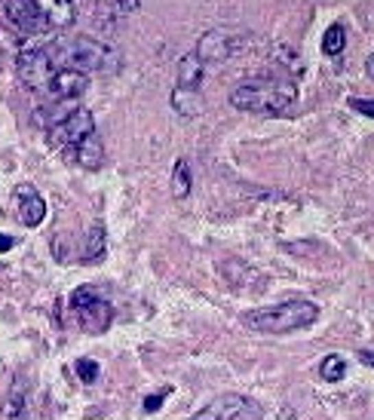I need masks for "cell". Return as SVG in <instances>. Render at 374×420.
Instances as JSON below:
<instances>
[{
	"label": "cell",
	"mask_w": 374,
	"mask_h": 420,
	"mask_svg": "<svg viewBox=\"0 0 374 420\" xmlns=\"http://www.w3.org/2000/svg\"><path fill=\"white\" fill-rule=\"evenodd\" d=\"M319 319V307L313 301H285V304L277 307H261V310H252L242 316L252 331L261 334H285V331H298V328H310Z\"/></svg>",
	"instance_id": "obj_3"
},
{
	"label": "cell",
	"mask_w": 374,
	"mask_h": 420,
	"mask_svg": "<svg viewBox=\"0 0 374 420\" xmlns=\"http://www.w3.org/2000/svg\"><path fill=\"white\" fill-rule=\"evenodd\" d=\"M350 104L353 110H356V114H365V117H374V102L371 98H350Z\"/></svg>",
	"instance_id": "obj_25"
},
{
	"label": "cell",
	"mask_w": 374,
	"mask_h": 420,
	"mask_svg": "<svg viewBox=\"0 0 374 420\" xmlns=\"http://www.w3.org/2000/svg\"><path fill=\"white\" fill-rule=\"evenodd\" d=\"M110 3H114L117 12H126V16H129V12H135L141 6V0H110Z\"/></svg>",
	"instance_id": "obj_26"
},
{
	"label": "cell",
	"mask_w": 374,
	"mask_h": 420,
	"mask_svg": "<svg viewBox=\"0 0 374 420\" xmlns=\"http://www.w3.org/2000/svg\"><path fill=\"white\" fill-rule=\"evenodd\" d=\"M202 77H206V65H202V58L196 56V52H187V56L178 62V80H175V86L190 89V93H200Z\"/></svg>",
	"instance_id": "obj_13"
},
{
	"label": "cell",
	"mask_w": 374,
	"mask_h": 420,
	"mask_svg": "<svg viewBox=\"0 0 374 420\" xmlns=\"http://www.w3.org/2000/svg\"><path fill=\"white\" fill-rule=\"evenodd\" d=\"M285 252L292 255H323L325 248L319 242H285Z\"/></svg>",
	"instance_id": "obj_23"
},
{
	"label": "cell",
	"mask_w": 374,
	"mask_h": 420,
	"mask_svg": "<svg viewBox=\"0 0 374 420\" xmlns=\"http://www.w3.org/2000/svg\"><path fill=\"white\" fill-rule=\"evenodd\" d=\"M0 3H3V10H6V19H10L19 31H25V34H47L49 31V25L43 22L34 0H0Z\"/></svg>",
	"instance_id": "obj_9"
},
{
	"label": "cell",
	"mask_w": 374,
	"mask_h": 420,
	"mask_svg": "<svg viewBox=\"0 0 374 420\" xmlns=\"http://www.w3.org/2000/svg\"><path fill=\"white\" fill-rule=\"evenodd\" d=\"M93 132H95L93 110L74 108L62 123H56V126L49 129V139H52V144H58V148H77V144L83 139H89Z\"/></svg>",
	"instance_id": "obj_7"
},
{
	"label": "cell",
	"mask_w": 374,
	"mask_h": 420,
	"mask_svg": "<svg viewBox=\"0 0 374 420\" xmlns=\"http://www.w3.org/2000/svg\"><path fill=\"white\" fill-rule=\"evenodd\" d=\"M47 56L49 62L56 65L58 71H80V74H89V71H114L120 65V56H117L114 47L108 43H98L93 37H65V40H52L47 43Z\"/></svg>",
	"instance_id": "obj_2"
},
{
	"label": "cell",
	"mask_w": 374,
	"mask_h": 420,
	"mask_svg": "<svg viewBox=\"0 0 374 420\" xmlns=\"http://www.w3.org/2000/svg\"><path fill=\"white\" fill-rule=\"evenodd\" d=\"M190 187H194V181H190V163L187 160H178L172 169V194L178 196V200H185L190 194Z\"/></svg>",
	"instance_id": "obj_20"
},
{
	"label": "cell",
	"mask_w": 374,
	"mask_h": 420,
	"mask_svg": "<svg viewBox=\"0 0 374 420\" xmlns=\"http://www.w3.org/2000/svg\"><path fill=\"white\" fill-rule=\"evenodd\" d=\"M233 49H236V43L231 40V34L215 28V31H206V34L200 37V43H196L194 52L202 58V65H206V62H221V58H227Z\"/></svg>",
	"instance_id": "obj_12"
},
{
	"label": "cell",
	"mask_w": 374,
	"mask_h": 420,
	"mask_svg": "<svg viewBox=\"0 0 374 420\" xmlns=\"http://www.w3.org/2000/svg\"><path fill=\"white\" fill-rule=\"evenodd\" d=\"M89 89V74H80V71H56L52 80L47 83L43 93L49 95V102H77L83 93Z\"/></svg>",
	"instance_id": "obj_8"
},
{
	"label": "cell",
	"mask_w": 374,
	"mask_h": 420,
	"mask_svg": "<svg viewBox=\"0 0 374 420\" xmlns=\"http://www.w3.org/2000/svg\"><path fill=\"white\" fill-rule=\"evenodd\" d=\"M74 163H80L83 169H98L104 163V148H102V139H98L95 132L74 148Z\"/></svg>",
	"instance_id": "obj_14"
},
{
	"label": "cell",
	"mask_w": 374,
	"mask_h": 420,
	"mask_svg": "<svg viewBox=\"0 0 374 420\" xmlns=\"http://www.w3.org/2000/svg\"><path fill=\"white\" fill-rule=\"evenodd\" d=\"M16 206H19V221L25 227H37L47 218V202L31 185H19L16 187Z\"/></svg>",
	"instance_id": "obj_10"
},
{
	"label": "cell",
	"mask_w": 374,
	"mask_h": 420,
	"mask_svg": "<svg viewBox=\"0 0 374 420\" xmlns=\"http://www.w3.org/2000/svg\"><path fill=\"white\" fill-rule=\"evenodd\" d=\"M261 408L252 399L239 396V393H224V396H215L206 408H200L190 420H258Z\"/></svg>",
	"instance_id": "obj_5"
},
{
	"label": "cell",
	"mask_w": 374,
	"mask_h": 420,
	"mask_svg": "<svg viewBox=\"0 0 374 420\" xmlns=\"http://www.w3.org/2000/svg\"><path fill=\"white\" fill-rule=\"evenodd\" d=\"M56 65L49 62L47 49L34 47V49H22L16 58V77L25 83L28 89H47V83L56 74Z\"/></svg>",
	"instance_id": "obj_6"
},
{
	"label": "cell",
	"mask_w": 374,
	"mask_h": 420,
	"mask_svg": "<svg viewBox=\"0 0 374 420\" xmlns=\"http://www.w3.org/2000/svg\"><path fill=\"white\" fill-rule=\"evenodd\" d=\"M169 393H172V390H169V386H166V390H160V393H154V396H148V399H144V402H141L144 415H154V411H160V408H163V402H166V396H169Z\"/></svg>",
	"instance_id": "obj_24"
},
{
	"label": "cell",
	"mask_w": 374,
	"mask_h": 420,
	"mask_svg": "<svg viewBox=\"0 0 374 420\" xmlns=\"http://www.w3.org/2000/svg\"><path fill=\"white\" fill-rule=\"evenodd\" d=\"M172 108L178 110L181 117H196L202 110V98H200V93H190V89H178V86H175Z\"/></svg>",
	"instance_id": "obj_16"
},
{
	"label": "cell",
	"mask_w": 374,
	"mask_h": 420,
	"mask_svg": "<svg viewBox=\"0 0 374 420\" xmlns=\"http://www.w3.org/2000/svg\"><path fill=\"white\" fill-rule=\"evenodd\" d=\"M74 371H77V377H80L83 384H95V380H98V374H102V369H98V362H95V359H77Z\"/></svg>",
	"instance_id": "obj_22"
},
{
	"label": "cell",
	"mask_w": 374,
	"mask_h": 420,
	"mask_svg": "<svg viewBox=\"0 0 374 420\" xmlns=\"http://www.w3.org/2000/svg\"><path fill=\"white\" fill-rule=\"evenodd\" d=\"M3 417L6 420H28V408H25V393H22V386H16V390L6 396Z\"/></svg>",
	"instance_id": "obj_21"
},
{
	"label": "cell",
	"mask_w": 374,
	"mask_h": 420,
	"mask_svg": "<svg viewBox=\"0 0 374 420\" xmlns=\"http://www.w3.org/2000/svg\"><path fill=\"white\" fill-rule=\"evenodd\" d=\"M298 98V86L292 77H258V80L239 83L231 93V104L246 114H282Z\"/></svg>",
	"instance_id": "obj_1"
},
{
	"label": "cell",
	"mask_w": 374,
	"mask_h": 420,
	"mask_svg": "<svg viewBox=\"0 0 374 420\" xmlns=\"http://www.w3.org/2000/svg\"><path fill=\"white\" fill-rule=\"evenodd\" d=\"M365 74L374 80V56H369V62H365Z\"/></svg>",
	"instance_id": "obj_29"
},
{
	"label": "cell",
	"mask_w": 374,
	"mask_h": 420,
	"mask_svg": "<svg viewBox=\"0 0 374 420\" xmlns=\"http://www.w3.org/2000/svg\"><path fill=\"white\" fill-rule=\"evenodd\" d=\"M319 374H323L325 384H340L347 374V359L340 353H328L323 359V365H319Z\"/></svg>",
	"instance_id": "obj_18"
},
{
	"label": "cell",
	"mask_w": 374,
	"mask_h": 420,
	"mask_svg": "<svg viewBox=\"0 0 374 420\" xmlns=\"http://www.w3.org/2000/svg\"><path fill=\"white\" fill-rule=\"evenodd\" d=\"M294 417V411L292 408H285V411H282V420H292Z\"/></svg>",
	"instance_id": "obj_30"
},
{
	"label": "cell",
	"mask_w": 374,
	"mask_h": 420,
	"mask_svg": "<svg viewBox=\"0 0 374 420\" xmlns=\"http://www.w3.org/2000/svg\"><path fill=\"white\" fill-rule=\"evenodd\" d=\"M347 47V31H344V25H328L325 28V34H323V52L325 56H340Z\"/></svg>",
	"instance_id": "obj_19"
},
{
	"label": "cell",
	"mask_w": 374,
	"mask_h": 420,
	"mask_svg": "<svg viewBox=\"0 0 374 420\" xmlns=\"http://www.w3.org/2000/svg\"><path fill=\"white\" fill-rule=\"evenodd\" d=\"M359 362L369 365V369H374V353L371 350H359Z\"/></svg>",
	"instance_id": "obj_27"
},
{
	"label": "cell",
	"mask_w": 374,
	"mask_h": 420,
	"mask_svg": "<svg viewBox=\"0 0 374 420\" xmlns=\"http://www.w3.org/2000/svg\"><path fill=\"white\" fill-rule=\"evenodd\" d=\"M40 10L43 22L49 25V31H65L77 22V6L74 0H34Z\"/></svg>",
	"instance_id": "obj_11"
},
{
	"label": "cell",
	"mask_w": 374,
	"mask_h": 420,
	"mask_svg": "<svg viewBox=\"0 0 374 420\" xmlns=\"http://www.w3.org/2000/svg\"><path fill=\"white\" fill-rule=\"evenodd\" d=\"M104 258V227L93 224V231L86 236V248H83V264H98Z\"/></svg>",
	"instance_id": "obj_17"
},
{
	"label": "cell",
	"mask_w": 374,
	"mask_h": 420,
	"mask_svg": "<svg viewBox=\"0 0 374 420\" xmlns=\"http://www.w3.org/2000/svg\"><path fill=\"white\" fill-rule=\"evenodd\" d=\"M71 310L77 313V323L89 334H104L114 323V307L95 292L93 285H80L71 294Z\"/></svg>",
	"instance_id": "obj_4"
},
{
	"label": "cell",
	"mask_w": 374,
	"mask_h": 420,
	"mask_svg": "<svg viewBox=\"0 0 374 420\" xmlns=\"http://www.w3.org/2000/svg\"><path fill=\"white\" fill-rule=\"evenodd\" d=\"M74 110V102H52V104H40V108L34 110V123L37 126H47L52 129L56 123H62L65 117Z\"/></svg>",
	"instance_id": "obj_15"
},
{
	"label": "cell",
	"mask_w": 374,
	"mask_h": 420,
	"mask_svg": "<svg viewBox=\"0 0 374 420\" xmlns=\"http://www.w3.org/2000/svg\"><path fill=\"white\" fill-rule=\"evenodd\" d=\"M12 246H16V240H12V236H6V233H0V252H10Z\"/></svg>",
	"instance_id": "obj_28"
}]
</instances>
